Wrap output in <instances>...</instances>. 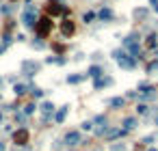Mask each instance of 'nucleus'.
<instances>
[{
    "mask_svg": "<svg viewBox=\"0 0 158 151\" xmlns=\"http://www.w3.org/2000/svg\"><path fill=\"white\" fill-rule=\"evenodd\" d=\"M102 76V67L100 65H91L89 69H87V78H93V80H98Z\"/></svg>",
    "mask_w": 158,
    "mask_h": 151,
    "instance_id": "14",
    "label": "nucleus"
},
{
    "mask_svg": "<svg viewBox=\"0 0 158 151\" xmlns=\"http://www.w3.org/2000/svg\"><path fill=\"white\" fill-rule=\"evenodd\" d=\"M154 121H156V125H158V114H156V119H154Z\"/></svg>",
    "mask_w": 158,
    "mask_h": 151,
    "instance_id": "38",
    "label": "nucleus"
},
{
    "mask_svg": "<svg viewBox=\"0 0 158 151\" xmlns=\"http://www.w3.org/2000/svg\"><path fill=\"white\" fill-rule=\"evenodd\" d=\"M31 95L39 99V97H43V91H41V88H37V86H31Z\"/></svg>",
    "mask_w": 158,
    "mask_h": 151,
    "instance_id": "24",
    "label": "nucleus"
},
{
    "mask_svg": "<svg viewBox=\"0 0 158 151\" xmlns=\"http://www.w3.org/2000/svg\"><path fill=\"white\" fill-rule=\"evenodd\" d=\"M45 63H54V65H65V63H67V58H63V56H48V58H45Z\"/></svg>",
    "mask_w": 158,
    "mask_h": 151,
    "instance_id": "20",
    "label": "nucleus"
},
{
    "mask_svg": "<svg viewBox=\"0 0 158 151\" xmlns=\"http://www.w3.org/2000/svg\"><path fill=\"white\" fill-rule=\"evenodd\" d=\"M139 39H141V37H139L136 32L128 35V37L124 39V50H126L132 58H143V56H141V46H139Z\"/></svg>",
    "mask_w": 158,
    "mask_h": 151,
    "instance_id": "1",
    "label": "nucleus"
},
{
    "mask_svg": "<svg viewBox=\"0 0 158 151\" xmlns=\"http://www.w3.org/2000/svg\"><path fill=\"white\" fill-rule=\"evenodd\" d=\"M150 151H158V149H150Z\"/></svg>",
    "mask_w": 158,
    "mask_h": 151,
    "instance_id": "42",
    "label": "nucleus"
},
{
    "mask_svg": "<svg viewBox=\"0 0 158 151\" xmlns=\"http://www.w3.org/2000/svg\"><path fill=\"white\" fill-rule=\"evenodd\" d=\"M0 11H2V13H11V7L4 4V7H0Z\"/></svg>",
    "mask_w": 158,
    "mask_h": 151,
    "instance_id": "33",
    "label": "nucleus"
},
{
    "mask_svg": "<svg viewBox=\"0 0 158 151\" xmlns=\"http://www.w3.org/2000/svg\"><path fill=\"white\" fill-rule=\"evenodd\" d=\"M45 11H48V15H67L69 11H67V7H63L61 2H57V0H50L48 2V7H45Z\"/></svg>",
    "mask_w": 158,
    "mask_h": 151,
    "instance_id": "5",
    "label": "nucleus"
},
{
    "mask_svg": "<svg viewBox=\"0 0 158 151\" xmlns=\"http://www.w3.org/2000/svg\"><path fill=\"white\" fill-rule=\"evenodd\" d=\"M154 97H156V88L152 84L147 82L139 84V99H154Z\"/></svg>",
    "mask_w": 158,
    "mask_h": 151,
    "instance_id": "6",
    "label": "nucleus"
},
{
    "mask_svg": "<svg viewBox=\"0 0 158 151\" xmlns=\"http://www.w3.org/2000/svg\"><path fill=\"white\" fill-rule=\"evenodd\" d=\"M150 4H152V7H156V4H158V0H150Z\"/></svg>",
    "mask_w": 158,
    "mask_h": 151,
    "instance_id": "36",
    "label": "nucleus"
},
{
    "mask_svg": "<svg viewBox=\"0 0 158 151\" xmlns=\"http://www.w3.org/2000/svg\"><path fill=\"white\" fill-rule=\"evenodd\" d=\"M24 121H26V114H22V112H17V114H15V123H20V125H22Z\"/></svg>",
    "mask_w": 158,
    "mask_h": 151,
    "instance_id": "29",
    "label": "nucleus"
},
{
    "mask_svg": "<svg viewBox=\"0 0 158 151\" xmlns=\"http://www.w3.org/2000/svg\"><path fill=\"white\" fill-rule=\"evenodd\" d=\"M2 149H4V143H0V151H2Z\"/></svg>",
    "mask_w": 158,
    "mask_h": 151,
    "instance_id": "37",
    "label": "nucleus"
},
{
    "mask_svg": "<svg viewBox=\"0 0 158 151\" xmlns=\"http://www.w3.org/2000/svg\"><path fill=\"white\" fill-rule=\"evenodd\" d=\"M0 123H2V112H0Z\"/></svg>",
    "mask_w": 158,
    "mask_h": 151,
    "instance_id": "39",
    "label": "nucleus"
},
{
    "mask_svg": "<svg viewBox=\"0 0 158 151\" xmlns=\"http://www.w3.org/2000/svg\"><path fill=\"white\" fill-rule=\"evenodd\" d=\"M4 50H7V48L2 46V43H0V54H4Z\"/></svg>",
    "mask_w": 158,
    "mask_h": 151,
    "instance_id": "35",
    "label": "nucleus"
},
{
    "mask_svg": "<svg viewBox=\"0 0 158 151\" xmlns=\"http://www.w3.org/2000/svg\"><path fill=\"white\" fill-rule=\"evenodd\" d=\"M110 84H113V78H110V76H100L95 82H93V86L98 88V91H100V88H104V86H110Z\"/></svg>",
    "mask_w": 158,
    "mask_h": 151,
    "instance_id": "11",
    "label": "nucleus"
},
{
    "mask_svg": "<svg viewBox=\"0 0 158 151\" xmlns=\"http://www.w3.org/2000/svg\"><path fill=\"white\" fill-rule=\"evenodd\" d=\"M134 17L136 20H147V9H134Z\"/></svg>",
    "mask_w": 158,
    "mask_h": 151,
    "instance_id": "23",
    "label": "nucleus"
},
{
    "mask_svg": "<svg viewBox=\"0 0 158 151\" xmlns=\"http://www.w3.org/2000/svg\"><path fill=\"white\" fill-rule=\"evenodd\" d=\"M98 15H100L102 22H110V20H113V11H110V9H102Z\"/></svg>",
    "mask_w": 158,
    "mask_h": 151,
    "instance_id": "16",
    "label": "nucleus"
},
{
    "mask_svg": "<svg viewBox=\"0 0 158 151\" xmlns=\"http://www.w3.org/2000/svg\"><path fill=\"white\" fill-rule=\"evenodd\" d=\"M35 108H37L35 104H28V106L24 108V114H26V117H28V114H33V112H35Z\"/></svg>",
    "mask_w": 158,
    "mask_h": 151,
    "instance_id": "28",
    "label": "nucleus"
},
{
    "mask_svg": "<svg viewBox=\"0 0 158 151\" xmlns=\"http://www.w3.org/2000/svg\"><path fill=\"white\" fill-rule=\"evenodd\" d=\"M41 110H43V114H52L54 104H52V102H43V104H41Z\"/></svg>",
    "mask_w": 158,
    "mask_h": 151,
    "instance_id": "22",
    "label": "nucleus"
},
{
    "mask_svg": "<svg viewBox=\"0 0 158 151\" xmlns=\"http://www.w3.org/2000/svg\"><path fill=\"white\" fill-rule=\"evenodd\" d=\"M154 9H156V13H158V4H156V7H154Z\"/></svg>",
    "mask_w": 158,
    "mask_h": 151,
    "instance_id": "40",
    "label": "nucleus"
},
{
    "mask_svg": "<svg viewBox=\"0 0 158 151\" xmlns=\"http://www.w3.org/2000/svg\"><path fill=\"white\" fill-rule=\"evenodd\" d=\"M126 134V130H121V127H113V130H108L106 132V140H113V138H119V136H124Z\"/></svg>",
    "mask_w": 158,
    "mask_h": 151,
    "instance_id": "13",
    "label": "nucleus"
},
{
    "mask_svg": "<svg viewBox=\"0 0 158 151\" xmlns=\"http://www.w3.org/2000/svg\"><path fill=\"white\" fill-rule=\"evenodd\" d=\"M22 24L26 26V28H35V26H37V7H33V4H26L24 7Z\"/></svg>",
    "mask_w": 158,
    "mask_h": 151,
    "instance_id": "3",
    "label": "nucleus"
},
{
    "mask_svg": "<svg viewBox=\"0 0 158 151\" xmlns=\"http://www.w3.org/2000/svg\"><path fill=\"white\" fill-rule=\"evenodd\" d=\"M13 151H17V147H15V149H13Z\"/></svg>",
    "mask_w": 158,
    "mask_h": 151,
    "instance_id": "43",
    "label": "nucleus"
},
{
    "mask_svg": "<svg viewBox=\"0 0 158 151\" xmlns=\"http://www.w3.org/2000/svg\"><path fill=\"white\" fill-rule=\"evenodd\" d=\"M108 104L113 106V108H124V104H126V97H113V99H108Z\"/></svg>",
    "mask_w": 158,
    "mask_h": 151,
    "instance_id": "19",
    "label": "nucleus"
},
{
    "mask_svg": "<svg viewBox=\"0 0 158 151\" xmlns=\"http://www.w3.org/2000/svg\"><path fill=\"white\" fill-rule=\"evenodd\" d=\"M113 58L117 60V65H121L124 69H134L136 67V58H132L126 50H115L113 52Z\"/></svg>",
    "mask_w": 158,
    "mask_h": 151,
    "instance_id": "2",
    "label": "nucleus"
},
{
    "mask_svg": "<svg viewBox=\"0 0 158 151\" xmlns=\"http://www.w3.org/2000/svg\"><path fill=\"white\" fill-rule=\"evenodd\" d=\"M93 123H98V125H106V117L104 114H98V117L93 119Z\"/></svg>",
    "mask_w": 158,
    "mask_h": 151,
    "instance_id": "27",
    "label": "nucleus"
},
{
    "mask_svg": "<svg viewBox=\"0 0 158 151\" xmlns=\"http://www.w3.org/2000/svg\"><path fill=\"white\" fill-rule=\"evenodd\" d=\"M82 130H93V121H85L82 123Z\"/></svg>",
    "mask_w": 158,
    "mask_h": 151,
    "instance_id": "31",
    "label": "nucleus"
},
{
    "mask_svg": "<svg viewBox=\"0 0 158 151\" xmlns=\"http://www.w3.org/2000/svg\"><path fill=\"white\" fill-rule=\"evenodd\" d=\"M82 20H85V24L93 22V20H95V13H91V11H89V13H85V15H82Z\"/></svg>",
    "mask_w": 158,
    "mask_h": 151,
    "instance_id": "26",
    "label": "nucleus"
},
{
    "mask_svg": "<svg viewBox=\"0 0 158 151\" xmlns=\"http://www.w3.org/2000/svg\"><path fill=\"white\" fill-rule=\"evenodd\" d=\"M50 30H52V20H50V17H41V20H37L35 32H37V37H39V39L48 37Z\"/></svg>",
    "mask_w": 158,
    "mask_h": 151,
    "instance_id": "4",
    "label": "nucleus"
},
{
    "mask_svg": "<svg viewBox=\"0 0 158 151\" xmlns=\"http://www.w3.org/2000/svg\"><path fill=\"white\" fill-rule=\"evenodd\" d=\"M0 86H2V78H0Z\"/></svg>",
    "mask_w": 158,
    "mask_h": 151,
    "instance_id": "41",
    "label": "nucleus"
},
{
    "mask_svg": "<svg viewBox=\"0 0 158 151\" xmlns=\"http://www.w3.org/2000/svg\"><path fill=\"white\" fill-rule=\"evenodd\" d=\"M85 78H87V74H72V76H67V82H69V84H78V82H82Z\"/></svg>",
    "mask_w": 158,
    "mask_h": 151,
    "instance_id": "15",
    "label": "nucleus"
},
{
    "mask_svg": "<svg viewBox=\"0 0 158 151\" xmlns=\"http://www.w3.org/2000/svg\"><path fill=\"white\" fill-rule=\"evenodd\" d=\"M33 48H37V50H41V48H43V41H39V39H37V41H33Z\"/></svg>",
    "mask_w": 158,
    "mask_h": 151,
    "instance_id": "32",
    "label": "nucleus"
},
{
    "mask_svg": "<svg viewBox=\"0 0 158 151\" xmlns=\"http://www.w3.org/2000/svg\"><path fill=\"white\" fill-rule=\"evenodd\" d=\"M28 138H31V134H28V130H17L15 134H13V140H15V145L17 147H24L26 143H28Z\"/></svg>",
    "mask_w": 158,
    "mask_h": 151,
    "instance_id": "8",
    "label": "nucleus"
},
{
    "mask_svg": "<svg viewBox=\"0 0 158 151\" xmlns=\"http://www.w3.org/2000/svg\"><path fill=\"white\" fill-rule=\"evenodd\" d=\"M74 30H76V26H74L72 20H65V22L61 24V32H63V37H72Z\"/></svg>",
    "mask_w": 158,
    "mask_h": 151,
    "instance_id": "10",
    "label": "nucleus"
},
{
    "mask_svg": "<svg viewBox=\"0 0 158 151\" xmlns=\"http://www.w3.org/2000/svg\"><path fill=\"white\" fill-rule=\"evenodd\" d=\"M139 125V123H136V119L134 117H128V119H124V130L128 132V130H134Z\"/></svg>",
    "mask_w": 158,
    "mask_h": 151,
    "instance_id": "18",
    "label": "nucleus"
},
{
    "mask_svg": "<svg viewBox=\"0 0 158 151\" xmlns=\"http://www.w3.org/2000/svg\"><path fill=\"white\" fill-rule=\"evenodd\" d=\"M136 112H139V114H147V112H150V106L139 104V106H136Z\"/></svg>",
    "mask_w": 158,
    "mask_h": 151,
    "instance_id": "25",
    "label": "nucleus"
},
{
    "mask_svg": "<svg viewBox=\"0 0 158 151\" xmlns=\"http://www.w3.org/2000/svg\"><path fill=\"white\" fill-rule=\"evenodd\" d=\"M152 140H154V136H145V140H143V145H150Z\"/></svg>",
    "mask_w": 158,
    "mask_h": 151,
    "instance_id": "34",
    "label": "nucleus"
},
{
    "mask_svg": "<svg viewBox=\"0 0 158 151\" xmlns=\"http://www.w3.org/2000/svg\"><path fill=\"white\" fill-rule=\"evenodd\" d=\"M156 43H158V37H156V32H152L150 37L145 39V48H150V50H154V48H156Z\"/></svg>",
    "mask_w": 158,
    "mask_h": 151,
    "instance_id": "17",
    "label": "nucleus"
},
{
    "mask_svg": "<svg viewBox=\"0 0 158 151\" xmlns=\"http://www.w3.org/2000/svg\"><path fill=\"white\" fill-rule=\"evenodd\" d=\"M67 110H69V106H61L57 110V114H54V123H63L65 117H67Z\"/></svg>",
    "mask_w": 158,
    "mask_h": 151,
    "instance_id": "12",
    "label": "nucleus"
},
{
    "mask_svg": "<svg viewBox=\"0 0 158 151\" xmlns=\"http://www.w3.org/2000/svg\"><path fill=\"white\" fill-rule=\"evenodd\" d=\"M39 69H41V63H37V60H24L22 63V74L24 76H35Z\"/></svg>",
    "mask_w": 158,
    "mask_h": 151,
    "instance_id": "7",
    "label": "nucleus"
},
{
    "mask_svg": "<svg viewBox=\"0 0 158 151\" xmlns=\"http://www.w3.org/2000/svg\"><path fill=\"white\" fill-rule=\"evenodd\" d=\"M26 91H31V88L26 86V84H15V86H13V93H15L17 97H22V95H26Z\"/></svg>",
    "mask_w": 158,
    "mask_h": 151,
    "instance_id": "21",
    "label": "nucleus"
},
{
    "mask_svg": "<svg viewBox=\"0 0 158 151\" xmlns=\"http://www.w3.org/2000/svg\"><path fill=\"white\" fill-rule=\"evenodd\" d=\"M80 143H82L80 132H67V134H65V145H67V147H76Z\"/></svg>",
    "mask_w": 158,
    "mask_h": 151,
    "instance_id": "9",
    "label": "nucleus"
},
{
    "mask_svg": "<svg viewBox=\"0 0 158 151\" xmlns=\"http://www.w3.org/2000/svg\"><path fill=\"white\" fill-rule=\"evenodd\" d=\"M147 71H150V74L158 71V63H150V65H147Z\"/></svg>",
    "mask_w": 158,
    "mask_h": 151,
    "instance_id": "30",
    "label": "nucleus"
}]
</instances>
